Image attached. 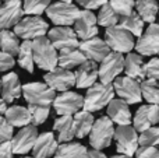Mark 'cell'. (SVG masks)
Segmentation results:
<instances>
[{
    "label": "cell",
    "mask_w": 159,
    "mask_h": 158,
    "mask_svg": "<svg viewBox=\"0 0 159 158\" xmlns=\"http://www.w3.org/2000/svg\"><path fill=\"white\" fill-rule=\"evenodd\" d=\"M45 13L53 24L59 25V27H69V25L74 24L75 18L80 14V8L73 3L57 2L50 3L45 10Z\"/></svg>",
    "instance_id": "8992f818"
},
{
    "label": "cell",
    "mask_w": 159,
    "mask_h": 158,
    "mask_svg": "<svg viewBox=\"0 0 159 158\" xmlns=\"http://www.w3.org/2000/svg\"><path fill=\"white\" fill-rule=\"evenodd\" d=\"M4 2H8V0H4Z\"/></svg>",
    "instance_id": "db71d44e"
},
{
    "label": "cell",
    "mask_w": 159,
    "mask_h": 158,
    "mask_svg": "<svg viewBox=\"0 0 159 158\" xmlns=\"http://www.w3.org/2000/svg\"><path fill=\"white\" fill-rule=\"evenodd\" d=\"M74 32L81 41H87L98 35L96 17L91 10H80L78 17L74 21Z\"/></svg>",
    "instance_id": "9a60e30c"
},
{
    "label": "cell",
    "mask_w": 159,
    "mask_h": 158,
    "mask_svg": "<svg viewBox=\"0 0 159 158\" xmlns=\"http://www.w3.org/2000/svg\"><path fill=\"white\" fill-rule=\"evenodd\" d=\"M22 158H31V157H22Z\"/></svg>",
    "instance_id": "816d5d0a"
},
{
    "label": "cell",
    "mask_w": 159,
    "mask_h": 158,
    "mask_svg": "<svg viewBox=\"0 0 159 158\" xmlns=\"http://www.w3.org/2000/svg\"><path fill=\"white\" fill-rule=\"evenodd\" d=\"M18 64L21 69L27 70L28 73L34 72V56H32V44L31 41H24L20 44L18 49Z\"/></svg>",
    "instance_id": "836d02e7"
},
{
    "label": "cell",
    "mask_w": 159,
    "mask_h": 158,
    "mask_svg": "<svg viewBox=\"0 0 159 158\" xmlns=\"http://www.w3.org/2000/svg\"><path fill=\"white\" fill-rule=\"evenodd\" d=\"M75 87L78 88H89L96 83L98 78V64L92 60H85L81 66H78L74 73Z\"/></svg>",
    "instance_id": "603a6c76"
},
{
    "label": "cell",
    "mask_w": 159,
    "mask_h": 158,
    "mask_svg": "<svg viewBox=\"0 0 159 158\" xmlns=\"http://www.w3.org/2000/svg\"><path fill=\"white\" fill-rule=\"evenodd\" d=\"M31 44H32L34 64H36L39 69L46 70V72H50L55 67H57L59 53L46 36H39V38L31 41Z\"/></svg>",
    "instance_id": "7a4b0ae2"
},
{
    "label": "cell",
    "mask_w": 159,
    "mask_h": 158,
    "mask_svg": "<svg viewBox=\"0 0 159 158\" xmlns=\"http://www.w3.org/2000/svg\"><path fill=\"white\" fill-rule=\"evenodd\" d=\"M78 49L84 53L87 60H92L95 63H101L110 53V48L106 45V42L103 39L98 38V36L80 42Z\"/></svg>",
    "instance_id": "ac0fdd59"
},
{
    "label": "cell",
    "mask_w": 159,
    "mask_h": 158,
    "mask_svg": "<svg viewBox=\"0 0 159 158\" xmlns=\"http://www.w3.org/2000/svg\"><path fill=\"white\" fill-rule=\"evenodd\" d=\"M124 69L123 53L112 52L101 62L98 67V77L102 84H112Z\"/></svg>",
    "instance_id": "ba28073f"
},
{
    "label": "cell",
    "mask_w": 159,
    "mask_h": 158,
    "mask_svg": "<svg viewBox=\"0 0 159 158\" xmlns=\"http://www.w3.org/2000/svg\"><path fill=\"white\" fill-rule=\"evenodd\" d=\"M127 77L134 78V80H144L145 78V62L143 56L138 53H127L124 58V69Z\"/></svg>",
    "instance_id": "cb8c5ba5"
},
{
    "label": "cell",
    "mask_w": 159,
    "mask_h": 158,
    "mask_svg": "<svg viewBox=\"0 0 159 158\" xmlns=\"http://www.w3.org/2000/svg\"><path fill=\"white\" fill-rule=\"evenodd\" d=\"M49 30V24L41 16H28L18 21L14 25V31L18 38L24 41H34L39 36H45Z\"/></svg>",
    "instance_id": "277c9868"
},
{
    "label": "cell",
    "mask_w": 159,
    "mask_h": 158,
    "mask_svg": "<svg viewBox=\"0 0 159 158\" xmlns=\"http://www.w3.org/2000/svg\"><path fill=\"white\" fill-rule=\"evenodd\" d=\"M0 158H14L13 147L10 142L0 143Z\"/></svg>",
    "instance_id": "f6af8a7d"
},
{
    "label": "cell",
    "mask_w": 159,
    "mask_h": 158,
    "mask_svg": "<svg viewBox=\"0 0 159 158\" xmlns=\"http://www.w3.org/2000/svg\"><path fill=\"white\" fill-rule=\"evenodd\" d=\"M119 18H120V17L110 7L109 3H105L102 7H99V13H98V17H96V24L102 25V27H105V28H109V27H113V25L117 24Z\"/></svg>",
    "instance_id": "e575fe53"
},
{
    "label": "cell",
    "mask_w": 159,
    "mask_h": 158,
    "mask_svg": "<svg viewBox=\"0 0 159 158\" xmlns=\"http://www.w3.org/2000/svg\"><path fill=\"white\" fill-rule=\"evenodd\" d=\"M4 118L13 128H24L31 125V116L28 108L21 105H13L6 109Z\"/></svg>",
    "instance_id": "484cf974"
},
{
    "label": "cell",
    "mask_w": 159,
    "mask_h": 158,
    "mask_svg": "<svg viewBox=\"0 0 159 158\" xmlns=\"http://www.w3.org/2000/svg\"><path fill=\"white\" fill-rule=\"evenodd\" d=\"M38 129L34 125H28L21 128V130L17 132L16 136L10 140L14 154H27L32 150L35 140L38 137Z\"/></svg>",
    "instance_id": "2e32d148"
},
{
    "label": "cell",
    "mask_w": 159,
    "mask_h": 158,
    "mask_svg": "<svg viewBox=\"0 0 159 158\" xmlns=\"http://www.w3.org/2000/svg\"><path fill=\"white\" fill-rule=\"evenodd\" d=\"M95 122L93 115L88 111L81 109L80 112L74 114L73 116V128H74V137L77 139H84L85 136H88L92 129V125Z\"/></svg>",
    "instance_id": "d4e9b609"
},
{
    "label": "cell",
    "mask_w": 159,
    "mask_h": 158,
    "mask_svg": "<svg viewBox=\"0 0 159 158\" xmlns=\"http://www.w3.org/2000/svg\"><path fill=\"white\" fill-rule=\"evenodd\" d=\"M18 49H20L18 36L13 31H8V30L0 31V50L14 56L18 53Z\"/></svg>",
    "instance_id": "d6a6232c"
},
{
    "label": "cell",
    "mask_w": 159,
    "mask_h": 158,
    "mask_svg": "<svg viewBox=\"0 0 159 158\" xmlns=\"http://www.w3.org/2000/svg\"><path fill=\"white\" fill-rule=\"evenodd\" d=\"M113 139L116 140V150L119 154L133 157L137 151L138 146V132L133 126H117L115 129V136Z\"/></svg>",
    "instance_id": "9c48e42d"
},
{
    "label": "cell",
    "mask_w": 159,
    "mask_h": 158,
    "mask_svg": "<svg viewBox=\"0 0 159 158\" xmlns=\"http://www.w3.org/2000/svg\"><path fill=\"white\" fill-rule=\"evenodd\" d=\"M0 2H2V0H0Z\"/></svg>",
    "instance_id": "11a10c76"
},
{
    "label": "cell",
    "mask_w": 159,
    "mask_h": 158,
    "mask_svg": "<svg viewBox=\"0 0 159 158\" xmlns=\"http://www.w3.org/2000/svg\"><path fill=\"white\" fill-rule=\"evenodd\" d=\"M53 130L57 133V142L69 143L74 139L73 116H59L53 123Z\"/></svg>",
    "instance_id": "4316f807"
},
{
    "label": "cell",
    "mask_w": 159,
    "mask_h": 158,
    "mask_svg": "<svg viewBox=\"0 0 159 158\" xmlns=\"http://www.w3.org/2000/svg\"><path fill=\"white\" fill-rule=\"evenodd\" d=\"M115 94L119 95V98L126 101L129 105L133 104H138L143 97H141V88H140V81L130 78L127 76L124 77H117L112 83Z\"/></svg>",
    "instance_id": "7c38bea8"
},
{
    "label": "cell",
    "mask_w": 159,
    "mask_h": 158,
    "mask_svg": "<svg viewBox=\"0 0 159 158\" xmlns=\"http://www.w3.org/2000/svg\"><path fill=\"white\" fill-rule=\"evenodd\" d=\"M133 128L137 132H144L151 126L159 123V105H143L137 109L134 118H133Z\"/></svg>",
    "instance_id": "d6986e66"
},
{
    "label": "cell",
    "mask_w": 159,
    "mask_h": 158,
    "mask_svg": "<svg viewBox=\"0 0 159 158\" xmlns=\"http://www.w3.org/2000/svg\"><path fill=\"white\" fill-rule=\"evenodd\" d=\"M24 16L21 0H8L0 4V30H10Z\"/></svg>",
    "instance_id": "e0dca14e"
},
{
    "label": "cell",
    "mask_w": 159,
    "mask_h": 158,
    "mask_svg": "<svg viewBox=\"0 0 159 158\" xmlns=\"http://www.w3.org/2000/svg\"><path fill=\"white\" fill-rule=\"evenodd\" d=\"M87 60V58L84 56V53L78 49H70V50H63L57 55V66L61 69L70 70L73 67L81 66L84 62Z\"/></svg>",
    "instance_id": "83f0119b"
},
{
    "label": "cell",
    "mask_w": 159,
    "mask_h": 158,
    "mask_svg": "<svg viewBox=\"0 0 159 158\" xmlns=\"http://www.w3.org/2000/svg\"><path fill=\"white\" fill-rule=\"evenodd\" d=\"M16 62H14V58L8 53H4L3 50H0V73L7 72V70L13 69Z\"/></svg>",
    "instance_id": "7bdbcfd3"
},
{
    "label": "cell",
    "mask_w": 159,
    "mask_h": 158,
    "mask_svg": "<svg viewBox=\"0 0 159 158\" xmlns=\"http://www.w3.org/2000/svg\"><path fill=\"white\" fill-rule=\"evenodd\" d=\"M105 42L113 52H119V53H130L134 49L135 45L134 36L127 30H124L123 27H120L119 24L106 28V31H105Z\"/></svg>",
    "instance_id": "5b68a950"
},
{
    "label": "cell",
    "mask_w": 159,
    "mask_h": 158,
    "mask_svg": "<svg viewBox=\"0 0 159 158\" xmlns=\"http://www.w3.org/2000/svg\"><path fill=\"white\" fill-rule=\"evenodd\" d=\"M31 116V125L39 126L43 125L46 122V119L49 118L50 114V106H39V105H30L28 106Z\"/></svg>",
    "instance_id": "8d00e7d4"
},
{
    "label": "cell",
    "mask_w": 159,
    "mask_h": 158,
    "mask_svg": "<svg viewBox=\"0 0 159 158\" xmlns=\"http://www.w3.org/2000/svg\"><path fill=\"white\" fill-rule=\"evenodd\" d=\"M107 3L119 17L129 16L130 13L134 11V0H109Z\"/></svg>",
    "instance_id": "f35d334b"
},
{
    "label": "cell",
    "mask_w": 159,
    "mask_h": 158,
    "mask_svg": "<svg viewBox=\"0 0 159 158\" xmlns=\"http://www.w3.org/2000/svg\"><path fill=\"white\" fill-rule=\"evenodd\" d=\"M0 88H2V78H0Z\"/></svg>",
    "instance_id": "f907efd6"
},
{
    "label": "cell",
    "mask_w": 159,
    "mask_h": 158,
    "mask_svg": "<svg viewBox=\"0 0 159 158\" xmlns=\"http://www.w3.org/2000/svg\"><path fill=\"white\" fill-rule=\"evenodd\" d=\"M59 2H66V3H71L73 0H59Z\"/></svg>",
    "instance_id": "681fc988"
},
{
    "label": "cell",
    "mask_w": 159,
    "mask_h": 158,
    "mask_svg": "<svg viewBox=\"0 0 159 158\" xmlns=\"http://www.w3.org/2000/svg\"><path fill=\"white\" fill-rule=\"evenodd\" d=\"M138 146L141 147H157L159 146V128L151 126L149 129L141 132L138 136Z\"/></svg>",
    "instance_id": "d590c367"
},
{
    "label": "cell",
    "mask_w": 159,
    "mask_h": 158,
    "mask_svg": "<svg viewBox=\"0 0 159 158\" xmlns=\"http://www.w3.org/2000/svg\"><path fill=\"white\" fill-rule=\"evenodd\" d=\"M107 118L117 126H126L131 123V111L126 101L113 98L107 104Z\"/></svg>",
    "instance_id": "ffe728a7"
},
{
    "label": "cell",
    "mask_w": 159,
    "mask_h": 158,
    "mask_svg": "<svg viewBox=\"0 0 159 158\" xmlns=\"http://www.w3.org/2000/svg\"><path fill=\"white\" fill-rule=\"evenodd\" d=\"M135 158H159V150L157 147H138L135 151Z\"/></svg>",
    "instance_id": "b9f144b4"
},
{
    "label": "cell",
    "mask_w": 159,
    "mask_h": 158,
    "mask_svg": "<svg viewBox=\"0 0 159 158\" xmlns=\"http://www.w3.org/2000/svg\"><path fill=\"white\" fill-rule=\"evenodd\" d=\"M115 98V90L112 84L95 83L87 90L84 97V106L82 109L88 112H98L107 106V104Z\"/></svg>",
    "instance_id": "6da1fadb"
},
{
    "label": "cell",
    "mask_w": 159,
    "mask_h": 158,
    "mask_svg": "<svg viewBox=\"0 0 159 158\" xmlns=\"http://www.w3.org/2000/svg\"><path fill=\"white\" fill-rule=\"evenodd\" d=\"M112 158H133V157H129V156H123V154H116V156H113Z\"/></svg>",
    "instance_id": "c3c4849f"
},
{
    "label": "cell",
    "mask_w": 159,
    "mask_h": 158,
    "mask_svg": "<svg viewBox=\"0 0 159 158\" xmlns=\"http://www.w3.org/2000/svg\"><path fill=\"white\" fill-rule=\"evenodd\" d=\"M115 123L107 116H101L93 122L89 132V144L93 150H103L110 146L115 136Z\"/></svg>",
    "instance_id": "3957f363"
},
{
    "label": "cell",
    "mask_w": 159,
    "mask_h": 158,
    "mask_svg": "<svg viewBox=\"0 0 159 158\" xmlns=\"http://www.w3.org/2000/svg\"><path fill=\"white\" fill-rule=\"evenodd\" d=\"M141 88V97L148 104L152 105H159V81L151 80V78H144L140 81Z\"/></svg>",
    "instance_id": "1f68e13d"
},
{
    "label": "cell",
    "mask_w": 159,
    "mask_h": 158,
    "mask_svg": "<svg viewBox=\"0 0 159 158\" xmlns=\"http://www.w3.org/2000/svg\"><path fill=\"white\" fill-rule=\"evenodd\" d=\"M6 109H7V104L3 101V98H0V116L6 112Z\"/></svg>",
    "instance_id": "7dc6e473"
},
{
    "label": "cell",
    "mask_w": 159,
    "mask_h": 158,
    "mask_svg": "<svg viewBox=\"0 0 159 158\" xmlns=\"http://www.w3.org/2000/svg\"><path fill=\"white\" fill-rule=\"evenodd\" d=\"M120 27H123L124 30H127L133 36H138L140 38L144 32V21L141 20V17L138 16L135 11L130 13L129 16H124L119 18L117 22Z\"/></svg>",
    "instance_id": "4dcf8cb0"
},
{
    "label": "cell",
    "mask_w": 159,
    "mask_h": 158,
    "mask_svg": "<svg viewBox=\"0 0 159 158\" xmlns=\"http://www.w3.org/2000/svg\"><path fill=\"white\" fill-rule=\"evenodd\" d=\"M14 136L13 126L6 120V118L0 116V143L10 142Z\"/></svg>",
    "instance_id": "ab89813d"
},
{
    "label": "cell",
    "mask_w": 159,
    "mask_h": 158,
    "mask_svg": "<svg viewBox=\"0 0 159 158\" xmlns=\"http://www.w3.org/2000/svg\"><path fill=\"white\" fill-rule=\"evenodd\" d=\"M135 50L141 56H157L159 55V24L152 22L148 25L143 35L134 45Z\"/></svg>",
    "instance_id": "4fadbf2b"
},
{
    "label": "cell",
    "mask_w": 159,
    "mask_h": 158,
    "mask_svg": "<svg viewBox=\"0 0 159 158\" xmlns=\"http://www.w3.org/2000/svg\"><path fill=\"white\" fill-rule=\"evenodd\" d=\"M22 95L30 105L50 106L56 98V91L45 83H27L22 86Z\"/></svg>",
    "instance_id": "52a82bcc"
},
{
    "label": "cell",
    "mask_w": 159,
    "mask_h": 158,
    "mask_svg": "<svg viewBox=\"0 0 159 158\" xmlns=\"http://www.w3.org/2000/svg\"><path fill=\"white\" fill-rule=\"evenodd\" d=\"M85 158H107L106 157V154H103L101 150H89V151H87V157Z\"/></svg>",
    "instance_id": "bcb514c9"
},
{
    "label": "cell",
    "mask_w": 159,
    "mask_h": 158,
    "mask_svg": "<svg viewBox=\"0 0 159 158\" xmlns=\"http://www.w3.org/2000/svg\"><path fill=\"white\" fill-rule=\"evenodd\" d=\"M46 38L50 41L56 50L63 52V50L77 49L80 45V39L75 35L74 30L70 27H55L48 30Z\"/></svg>",
    "instance_id": "30bf717a"
},
{
    "label": "cell",
    "mask_w": 159,
    "mask_h": 158,
    "mask_svg": "<svg viewBox=\"0 0 159 158\" xmlns=\"http://www.w3.org/2000/svg\"><path fill=\"white\" fill-rule=\"evenodd\" d=\"M45 84L53 90V91H70L71 87L75 86V77L74 73L70 70L61 69V67H55L53 70L48 72L43 76Z\"/></svg>",
    "instance_id": "5bb4252c"
},
{
    "label": "cell",
    "mask_w": 159,
    "mask_h": 158,
    "mask_svg": "<svg viewBox=\"0 0 159 158\" xmlns=\"http://www.w3.org/2000/svg\"><path fill=\"white\" fill-rule=\"evenodd\" d=\"M158 14H159V7H158Z\"/></svg>",
    "instance_id": "f5cc1de1"
},
{
    "label": "cell",
    "mask_w": 159,
    "mask_h": 158,
    "mask_svg": "<svg viewBox=\"0 0 159 158\" xmlns=\"http://www.w3.org/2000/svg\"><path fill=\"white\" fill-rule=\"evenodd\" d=\"M57 146L59 143L55 134L52 132H45L42 134H38L31 151L34 154V158H50L52 156H55Z\"/></svg>",
    "instance_id": "44dd1931"
},
{
    "label": "cell",
    "mask_w": 159,
    "mask_h": 158,
    "mask_svg": "<svg viewBox=\"0 0 159 158\" xmlns=\"http://www.w3.org/2000/svg\"><path fill=\"white\" fill-rule=\"evenodd\" d=\"M158 2L157 0H135L134 8L137 10V14L141 17L144 22H155L158 16Z\"/></svg>",
    "instance_id": "f1b7e54d"
},
{
    "label": "cell",
    "mask_w": 159,
    "mask_h": 158,
    "mask_svg": "<svg viewBox=\"0 0 159 158\" xmlns=\"http://www.w3.org/2000/svg\"><path fill=\"white\" fill-rule=\"evenodd\" d=\"M145 77L159 81V58H152L145 63Z\"/></svg>",
    "instance_id": "60d3db41"
},
{
    "label": "cell",
    "mask_w": 159,
    "mask_h": 158,
    "mask_svg": "<svg viewBox=\"0 0 159 158\" xmlns=\"http://www.w3.org/2000/svg\"><path fill=\"white\" fill-rule=\"evenodd\" d=\"M81 7H84V10H96V8L102 7L105 3H107V0H75Z\"/></svg>",
    "instance_id": "ee69618b"
},
{
    "label": "cell",
    "mask_w": 159,
    "mask_h": 158,
    "mask_svg": "<svg viewBox=\"0 0 159 158\" xmlns=\"http://www.w3.org/2000/svg\"><path fill=\"white\" fill-rule=\"evenodd\" d=\"M2 98L6 104H11L13 101L18 100L22 94V86L20 83L18 74L14 72L7 73L2 77Z\"/></svg>",
    "instance_id": "7402d4cb"
},
{
    "label": "cell",
    "mask_w": 159,
    "mask_h": 158,
    "mask_svg": "<svg viewBox=\"0 0 159 158\" xmlns=\"http://www.w3.org/2000/svg\"><path fill=\"white\" fill-rule=\"evenodd\" d=\"M53 108L59 116H73L82 109L84 106V97L78 92L64 91L56 95L53 101Z\"/></svg>",
    "instance_id": "8fae6325"
},
{
    "label": "cell",
    "mask_w": 159,
    "mask_h": 158,
    "mask_svg": "<svg viewBox=\"0 0 159 158\" xmlns=\"http://www.w3.org/2000/svg\"><path fill=\"white\" fill-rule=\"evenodd\" d=\"M87 151V147L81 143H61L60 146H57L55 158H85Z\"/></svg>",
    "instance_id": "f546056e"
},
{
    "label": "cell",
    "mask_w": 159,
    "mask_h": 158,
    "mask_svg": "<svg viewBox=\"0 0 159 158\" xmlns=\"http://www.w3.org/2000/svg\"><path fill=\"white\" fill-rule=\"evenodd\" d=\"M50 2L52 0H24L22 10L24 14L28 16H41L42 13H45Z\"/></svg>",
    "instance_id": "74e56055"
}]
</instances>
